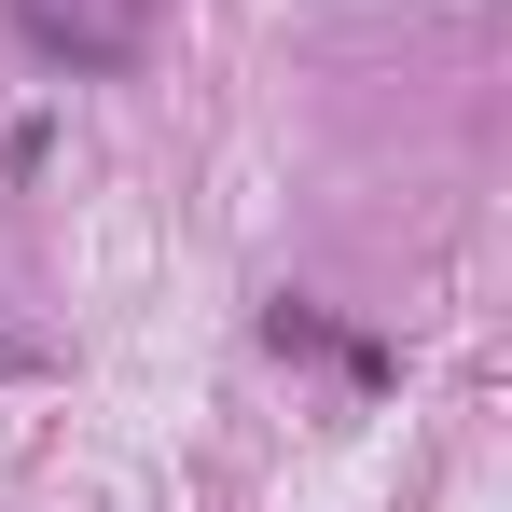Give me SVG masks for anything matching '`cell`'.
Segmentation results:
<instances>
[{
  "label": "cell",
  "instance_id": "1",
  "mask_svg": "<svg viewBox=\"0 0 512 512\" xmlns=\"http://www.w3.org/2000/svg\"><path fill=\"white\" fill-rule=\"evenodd\" d=\"M14 28H28L42 56H70V70H125V42H111V28H84V14H56V0H14Z\"/></svg>",
  "mask_w": 512,
  "mask_h": 512
}]
</instances>
